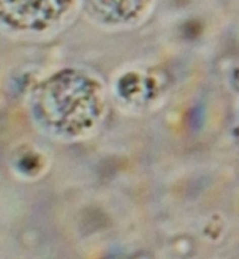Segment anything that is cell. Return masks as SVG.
Returning <instances> with one entry per match:
<instances>
[{
    "label": "cell",
    "instance_id": "obj_1",
    "mask_svg": "<svg viewBox=\"0 0 239 259\" xmlns=\"http://www.w3.org/2000/svg\"><path fill=\"white\" fill-rule=\"evenodd\" d=\"M70 0H0V17L22 28H42L57 19Z\"/></svg>",
    "mask_w": 239,
    "mask_h": 259
},
{
    "label": "cell",
    "instance_id": "obj_2",
    "mask_svg": "<svg viewBox=\"0 0 239 259\" xmlns=\"http://www.w3.org/2000/svg\"><path fill=\"white\" fill-rule=\"evenodd\" d=\"M91 2L100 10H103L109 3V13H118V19H122V18L127 19L129 13H133L137 8L141 7L142 0H91Z\"/></svg>",
    "mask_w": 239,
    "mask_h": 259
}]
</instances>
